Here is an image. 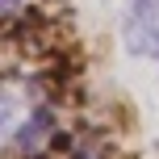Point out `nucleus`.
I'll return each mask as SVG.
<instances>
[{"mask_svg":"<svg viewBox=\"0 0 159 159\" xmlns=\"http://www.w3.org/2000/svg\"><path fill=\"white\" fill-rule=\"evenodd\" d=\"M126 46L134 55H159V0H134L130 4Z\"/></svg>","mask_w":159,"mask_h":159,"instance_id":"f257e3e1","label":"nucleus"},{"mask_svg":"<svg viewBox=\"0 0 159 159\" xmlns=\"http://www.w3.org/2000/svg\"><path fill=\"white\" fill-rule=\"evenodd\" d=\"M17 4H21V0H4V13H13V8H17Z\"/></svg>","mask_w":159,"mask_h":159,"instance_id":"f03ea898","label":"nucleus"}]
</instances>
